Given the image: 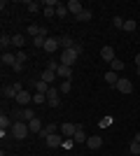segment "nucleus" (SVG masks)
Returning <instances> with one entry per match:
<instances>
[{"label": "nucleus", "instance_id": "obj_1", "mask_svg": "<svg viewBox=\"0 0 140 156\" xmlns=\"http://www.w3.org/2000/svg\"><path fill=\"white\" fill-rule=\"evenodd\" d=\"M80 54H82V44H75L73 49H63L61 51V65H70L73 68V63L80 58Z\"/></svg>", "mask_w": 140, "mask_h": 156}, {"label": "nucleus", "instance_id": "obj_2", "mask_svg": "<svg viewBox=\"0 0 140 156\" xmlns=\"http://www.w3.org/2000/svg\"><path fill=\"white\" fill-rule=\"evenodd\" d=\"M28 133H31V128H28L26 121H14V126L9 128V135L14 140H23V137H28Z\"/></svg>", "mask_w": 140, "mask_h": 156}, {"label": "nucleus", "instance_id": "obj_3", "mask_svg": "<svg viewBox=\"0 0 140 156\" xmlns=\"http://www.w3.org/2000/svg\"><path fill=\"white\" fill-rule=\"evenodd\" d=\"M21 91H23V86H21L19 82H14V84H2V98H16Z\"/></svg>", "mask_w": 140, "mask_h": 156}, {"label": "nucleus", "instance_id": "obj_4", "mask_svg": "<svg viewBox=\"0 0 140 156\" xmlns=\"http://www.w3.org/2000/svg\"><path fill=\"white\" fill-rule=\"evenodd\" d=\"M59 96H61V91L56 89V86H52V89L47 91V105H49V107H59V105H61Z\"/></svg>", "mask_w": 140, "mask_h": 156}, {"label": "nucleus", "instance_id": "obj_5", "mask_svg": "<svg viewBox=\"0 0 140 156\" xmlns=\"http://www.w3.org/2000/svg\"><path fill=\"white\" fill-rule=\"evenodd\" d=\"M77 128H80V124H70V121H66V124H61V135H63V137H73Z\"/></svg>", "mask_w": 140, "mask_h": 156}, {"label": "nucleus", "instance_id": "obj_6", "mask_svg": "<svg viewBox=\"0 0 140 156\" xmlns=\"http://www.w3.org/2000/svg\"><path fill=\"white\" fill-rule=\"evenodd\" d=\"M117 91H119V93H131V91H133V82L126 79V77H121L119 82H117Z\"/></svg>", "mask_w": 140, "mask_h": 156}, {"label": "nucleus", "instance_id": "obj_7", "mask_svg": "<svg viewBox=\"0 0 140 156\" xmlns=\"http://www.w3.org/2000/svg\"><path fill=\"white\" fill-rule=\"evenodd\" d=\"M14 100H16V103H19V105H21V107H28V105L33 103V96H31V93H28V91H26V89H23V91H21V93H19V96L14 98Z\"/></svg>", "mask_w": 140, "mask_h": 156}, {"label": "nucleus", "instance_id": "obj_8", "mask_svg": "<svg viewBox=\"0 0 140 156\" xmlns=\"http://www.w3.org/2000/svg\"><path fill=\"white\" fill-rule=\"evenodd\" d=\"M56 130H59V124H56V121H49V124L45 126V128L40 130V137H49V135H54V133H56Z\"/></svg>", "mask_w": 140, "mask_h": 156}, {"label": "nucleus", "instance_id": "obj_9", "mask_svg": "<svg viewBox=\"0 0 140 156\" xmlns=\"http://www.w3.org/2000/svg\"><path fill=\"white\" fill-rule=\"evenodd\" d=\"M66 7H68V12H70V14H75V16H80V14H82V9H84L80 0H70V2H66Z\"/></svg>", "mask_w": 140, "mask_h": 156}, {"label": "nucleus", "instance_id": "obj_10", "mask_svg": "<svg viewBox=\"0 0 140 156\" xmlns=\"http://www.w3.org/2000/svg\"><path fill=\"white\" fill-rule=\"evenodd\" d=\"M56 77L59 79H73V68H70V65H59Z\"/></svg>", "mask_w": 140, "mask_h": 156}, {"label": "nucleus", "instance_id": "obj_11", "mask_svg": "<svg viewBox=\"0 0 140 156\" xmlns=\"http://www.w3.org/2000/svg\"><path fill=\"white\" fill-rule=\"evenodd\" d=\"M59 47H61L59 37H47V42H45V51H47V54H54Z\"/></svg>", "mask_w": 140, "mask_h": 156}, {"label": "nucleus", "instance_id": "obj_12", "mask_svg": "<svg viewBox=\"0 0 140 156\" xmlns=\"http://www.w3.org/2000/svg\"><path fill=\"white\" fill-rule=\"evenodd\" d=\"M100 58H103V61H107V63H112V61L117 58V56H114V49H112L110 44H107V47H103V49H100Z\"/></svg>", "mask_w": 140, "mask_h": 156}, {"label": "nucleus", "instance_id": "obj_13", "mask_svg": "<svg viewBox=\"0 0 140 156\" xmlns=\"http://www.w3.org/2000/svg\"><path fill=\"white\" fill-rule=\"evenodd\" d=\"M63 144V137L59 135V133H54V135L47 137V147H52V149H56V147H61Z\"/></svg>", "mask_w": 140, "mask_h": 156}, {"label": "nucleus", "instance_id": "obj_14", "mask_svg": "<svg viewBox=\"0 0 140 156\" xmlns=\"http://www.w3.org/2000/svg\"><path fill=\"white\" fill-rule=\"evenodd\" d=\"M73 140H75V144H82V142L87 144V140H89V137H87V133H84V128H82V124H80V128L75 130V135H73Z\"/></svg>", "mask_w": 140, "mask_h": 156}, {"label": "nucleus", "instance_id": "obj_15", "mask_svg": "<svg viewBox=\"0 0 140 156\" xmlns=\"http://www.w3.org/2000/svg\"><path fill=\"white\" fill-rule=\"evenodd\" d=\"M87 147H89V149H100V147H103V137H98V135L89 137V140H87Z\"/></svg>", "mask_w": 140, "mask_h": 156}, {"label": "nucleus", "instance_id": "obj_16", "mask_svg": "<svg viewBox=\"0 0 140 156\" xmlns=\"http://www.w3.org/2000/svg\"><path fill=\"white\" fill-rule=\"evenodd\" d=\"M105 82H107L110 86H114V89H117V82H119L117 72H114V70H107V72H105Z\"/></svg>", "mask_w": 140, "mask_h": 156}, {"label": "nucleus", "instance_id": "obj_17", "mask_svg": "<svg viewBox=\"0 0 140 156\" xmlns=\"http://www.w3.org/2000/svg\"><path fill=\"white\" fill-rule=\"evenodd\" d=\"M59 42H61V47H63V49H73V47H75V40L70 37V35H63V37H59Z\"/></svg>", "mask_w": 140, "mask_h": 156}, {"label": "nucleus", "instance_id": "obj_18", "mask_svg": "<svg viewBox=\"0 0 140 156\" xmlns=\"http://www.w3.org/2000/svg\"><path fill=\"white\" fill-rule=\"evenodd\" d=\"M0 47H2V54H5V49H7V47H12V35L2 33V35H0Z\"/></svg>", "mask_w": 140, "mask_h": 156}, {"label": "nucleus", "instance_id": "obj_19", "mask_svg": "<svg viewBox=\"0 0 140 156\" xmlns=\"http://www.w3.org/2000/svg\"><path fill=\"white\" fill-rule=\"evenodd\" d=\"M0 61H2L5 65H14V63H16V54H9V51H5Z\"/></svg>", "mask_w": 140, "mask_h": 156}, {"label": "nucleus", "instance_id": "obj_20", "mask_svg": "<svg viewBox=\"0 0 140 156\" xmlns=\"http://www.w3.org/2000/svg\"><path fill=\"white\" fill-rule=\"evenodd\" d=\"M28 128H31V133H40V130H42V124H40V119L35 117L33 121H28Z\"/></svg>", "mask_w": 140, "mask_h": 156}, {"label": "nucleus", "instance_id": "obj_21", "mask_svg": "<svg viewBox=\"0 0 140 156\" xmlns=\"http://www.w3.org/2000/svg\"><path fill=\"white\" fill-rule=\"evenodd\" d=\"M49 89H52V86L47 84V82H42V79H40V82H35V91H38V93H45V96H47Z\"/></svg>", "mask_w": 140, "mask_h": 156}, {"label": "nucleus", "instance_id": "obj_22", "mask_svg": "<svg viewBox=\"0 0 140 156\" xmlns=\"http://www.w3.org/2000/svg\"><path fill=\"white\" fill-rule=\"evenodd\" d=\"M54 79H56V72H54V70H45V72H42V82H47V84H52Z\"/></svg>", "mask_w": 140, "mask_h": 156}, {"label": "nucleus", "instance_id": "obj_23", "mask_svg": "<svg viewBox=\"0 0 140 156\" xmlns=\"http://www.w3.org/2000/svg\"><path fill=\"white\" fill-rule=\"evenodd\" d=\"M112 121H114V117H112V114H105V117H103V119H100V128H110V126H112Z\"/></svg>", "mask_w": 140, "mask_h": 156}, {"label": "nucleus", "instance_id": "obj_24", "mask_svg": "<svg viewBox=\"0 0 140 156\" xmlns=\"http://www.w3.org/2000/svg\"><path fill=\"white\" fill-rule=\"evenodd\" d=\"M68 14H70V12H68V7L63 5V2H59V7H56V16H59V19H66Z\"/></svg>", "mask_w": 140, "mask_h": 156}, {"label": "nucleus", "instance_id": "obj_25", "mask_svg": "<svg viewBox=\"0 0 140 156\" xmlns=\"http://www.w3.org/2000/svg\"><path fill=\"white\" fill-rule=\"evenodd\" d=\"M21 119L28 124V121H33V119H35V112L31 110V107H23V114H21Z\"/></svg>", "mask_w": 140, "mask_h": 156}, {"label": "nucleus", "instance_id": "obj_26", "mask_svg": "<svg viewBox=\"0 0 140 156\" xmlns=\"http://www.w3.org/2000/svg\"><path fill=\"white\" fill-rule=\"evenodd\" d=\"M12 126H14V121H12V119H7L5 114H2V117H0V128H2V130H7V128H12Z\"/></svg>", "mask_w": 140, "mask_h": 156}, {"label": "nucleus", "instance_id": "obj_27", "mask_svg": "<svg viewBox=\"0 0 140 156\" xmlns=\"http://www.w3.org/2000/svg\"><path fill=\"white\" fill-rule=\"evenodd\" d=\"M91 16H93V12H91V9H87V7H84V9H82V14H80V16H77V21H91Z\"/></svg>", "mask_w": 140, "mask_h": 156}, {"label": "nucleus", "instance_id": "obj_28", "mask_svg": "<svg viewBox=\"0 0 140 156\" xmlns=\"http://www.w3.org/2000/svg\"><path fill=\"white\" fill-rule=\"evenodd\" d=\"M12 47L23 49V35H12Z\"/></svg>", "mask_w": 140, "mask_h": 156}, {"label": "nucleus", "instance_id": "obj_29", "mask_svg": "<svg viewBox=\"0 0 140 156\" xmlns=\"http://www.w3.org/2000/svg\"><path fill=\"white\" fill-rule=\"evenodd\" d=\"M70 89H73L70 79H63V82H61V86H59V91H61V93H70Z\"/></svg>", "mask_w": 140, "mask_h": 156}, {"label": "nucleus", "instance_id": "obj_30", "mask_svg": "<svg viewBox=\"0 0 140 156\" xmlns=\"http://www.w3.org/2000/svg\"><path fill=\"white\" fill-rule=\"evenodd\" d=\"M110 70H114V72H121V70H124V63H121L119 58H114L112 63H110Z\"/></svg>", "mask_w": 140, "mask_h": 156}, {"label": "nucleus", "instance_id": "obj_31", "mask_svg": "<svg viewBox=\"0 0 140 156\" xmlns=\"http://www.w3.org/2000/svg\"><path fill=\"white\" fill-rule=\"evenodd\" d=\"M26 7H28V12H40V2H35V0H28L26 2Z\"/></svg>", "mask_w": 140, "mask_h": 156}, {"label": "nucleus", "instance_id": "obj_32", "mask_svg": "<svg viewBox=\"0 0 140 156\" xmlns=\"http://www.w3.org/2000/svg\"><path fill=\"white\" fill-rule=\"evenodd\" d=\"M40 33H42V26H35V23H33V26H28V35H33V37H38Z\"/></svg>", "mask_w": 140, "mask_h": 156}, {"label": "nucleus", "instance_id": "obj_33", "mask_svg": "<svg viewBox=\"0 0 140 156\" xmlns=\"http://www.w3.org/2000/svg\"><path fill=\"white\" fill-rule=\"evenodd\" d=\"M33 103L35 105H45L47 103V96H45V93H35V96H33Z\"/></svg>", "mask_w": 140, "mask_h": 156}, {"label": "nucleus", "instance_id": "obj_34", "mask_svg": "<svg viewBox=\"0 0 140 156\" xmlns=\"http://www.w3.org/2000/svg\"><path fill=\"white\" fill-rule=\"evenodd\" d=\"M42 14L47 19H52V16H56V7H42Z\"/></svg>", "mask_w": 140, "mask_h": 156}, {"label": "nucleus", "instance_id": "obj_35", "mask_svg": "<svg viewBox=\"0 0 140 156\" xmlns=\"http://www.w3.org/2000/svg\"><path fill=\"white\" fill-rule=\"evenodd\" d=\"M128 151H131L133 156H140V142H135V140H133V142H131V147H128Z\"/></svg>", "mask_w": 140, "mask_h": 156}, {"label": "nucleus", "instance_id": "obj_36", "mask_svg": "<svg viewBox=\"0 0 140 156\" xmlns=\"http://www.w3.org/2000/svg\"><path fill=\"white\" fill-rule=\"evenodd\" d=\"M26 51H23V49H19V51H16V63H21V65H26Z\"/></svg>", "mask_w": 140, "mask_h": 156}, {"label": "nucleus", "instance_id": "obj_37", "mask_svg": "<svg viewBox=\"0 0 140 156\" xmlns=\"http://www.w3.org/2000/svg\"><path fill=\"white\" fill-rule=\"evenodd\" d=\"M121 30H128V33L135 30V21H133V19H126V21H124V28H121Z\"/></svg>", "mask_w": 140, "mask_h": 156}, {"label": "nucleus", "instance_id": "obj_38", "mask_svg": "<svg viewBox=\"0 0 140 156\" xmlns=\"http://www.w3.org/2000/svg\"><path fill=\"white\" fill-rule=\"evenodd\" d=\"M63 147H66V149H73V147H75V140H73V137H66V140H63Z\"/></svg>", "mask_w": 140, "mask_h": 156}, {"label": "nucleus", "instance_id": "obj_39", "mask_svg": "<svg viewBox=\"0 0 140 156\" xmlns=\"http://www.w3.org/2000/svg\"><path fill=\"white\" fill-rule=\"evenodd\" d=\"M42 7H59V0H45Z\"/></svg>", "mask_w": 140, "mask_h": 156}, {"label": "nucleus", "instance_id": "obj_40", "mask_svg": "<svg viewBox=\"0 0 140 156\" xmlns=\"http://www.w3.org/2000/svg\"><path fill=\"white\" fill-rule=\"evenodd\" d=\"M112 23H114L117 28H124V19H121V16H114V19H112Z\"/></svg>", "mask_w": 140, "mask_h": 156}, {"label": "nucleus", "instance_id": "obj_41", "mask_svg": "<svg viewBox=\"0 0 140 156\" xmlns=\"http://www.w3.org/2000/svg\"><path fill=\"white\" fill-rule=\"evenodd\" d=\"M21 114H23V110H19V107H16V110H12V117L16 119V121H21Z\"/></svg>", "mask_w": 140, "mask_h": 156}, {"label": "nucleus", "instance_id": "obj_42", "mask_svg": "<svg viewBox=\"0 0 140 156\" xmlns=\"http://www.w3.org/2000/svg\"><path fill=\"white\" fill-rule=\"evenodd\" d=\"M12 70H14V72H23V65H21V63H14Z\"/></svg>", "mask_w": 140, "mask_h": 156}, {"label": "nucleus", "instance_id": "obj_43", "mask_svg": "<svg viewBox=\"0 0 140 156\" xmlns=\"http://www.w3.org/2000/svg\"><path fill=\"white\" fill-rule=\"evenodd\" d=\"M0 137H2V140H7V137H12V135H9L7 130H2V128H0Z\"/></svg>", "mask_w": 140, "mask_h": 156}, {"label": "nucleus", "instance_id": "obj_44", "mask_svg": "<svg viewBox=\"0 0 140 156\" xmlns=\"http://www.w3.org/2000/svg\"><path fill=\"white\" fill-rule=\"evenodd\" d=\"M135 65L140 68V54H135Z\"/></svg>", "mask_w": 140, "mask_h": 156}, {"label": "nucleus", "instance_id": "obj_45", "mask_svg": "<svg viewBox=\"0 0 140 156\" xmlns=\"http://www.w3.org/2000/svg\"><path fill=\"white\" fill-rule=\"evenodd\" d=\"M135 142H140V133H135Z\"/></svg>", "mask_w": 140, "mask_h": 156}, {"label": "nucleus", "instance_id": "obj_46", "mask_svg": "<svg viewBox=\"0 0 140 156\" xmlns=\"http://www.w3.org/2000/svg\"><path fill=\"white\" fill-rule=\"evenodd\" d=\"M138 77H140V68H138Z\"/></svg>", "mask_w": 140, "mask_h": 156}]
</instances>
